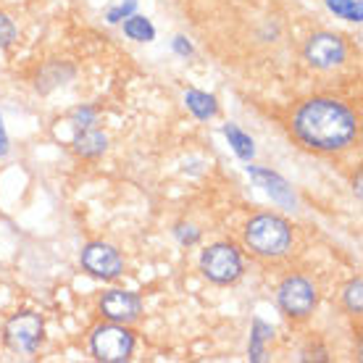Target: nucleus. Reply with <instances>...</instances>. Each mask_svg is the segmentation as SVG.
Returning a JSON list of instances; mask_svg holds the SVG:
<instances>
[{
	"mask_svg": "<svg viewBox=\"0 0 363 363\" xmlns=\"http://www.w3.org/2000/svg\"><path fill=\"white\" fill-rule=\"evenodd\" d=\"M292 135L316 153H340L358 137V118L342 100L311 98L292 113Z\"/></svg>",
	"mask_w": 363,
	"mask_h": 363,
	"instance_id": "1",
	"label": "nucleus"
},
{
	"mask_svg": "<svg viewBox=\"0 0 363 363\" xmlns=\"http://www.w3.org/2000/svg\"><path fill=\"white\" fill-rule=\"evenodd\" d=\"M242 240L261 258H281L292 245V227L279 213H258L245 224Z\"/></svg>",
	"mask_w": 363,
	"mask_h": 363,
	"instance_id": "2",
	"label": "nucleus"
},
{
	"mask_svg": "<svg viewBox=\"0 0 363 363\" xmlns=\"http://www.w3.org/2000/svg\"><path fill=\"white\" fill-rule=\"evenodd\" d=\"M90 350L100 363H127L135 353V332L127 324H100L92 329Z\"/></svg>",
	"mask_w": 363,
	"mask_h": 363,
	"instance_id": "3",
	"label": "nucleus"
},
{
	"mask_svg": "<svg viewBox=\"0 0 363 363\" xmlns=\"http://www.w3.org/2000/svg\"><path fill=\"white\" fill-rule=\"evenodd\" d=\"M200 272L211 284H218V287L235 284L245 272L242 253L237 250L235 242H213L200 255Z\"/></svg>",
	"mask_w": 363,
	"mask_h": 363,
	"instance_id": "4",
	"label": "nucleus"
},
{
	"mask_svg": "<svg viewBox=\"0 0 363 363\" xmlns=\"http://www.w3.org/2000/svg\"><path fill=\"white\" fill-rule=\"evenodd\" d=\"M277 303L284 316L295 318V321H303L308 318L318 306V292L316 284L303 277V274H292L279 284L277 290Z\"/></svg>",
	"mask_w": 363,
	"mask_h": 363,
	"instance_id": "5",
	"label": "nucleus"
},
{
	"mask_svg": "<svg viewBox=\"0 0 363 363\" xmlns=\"http://www.w3.org/2000/svg\"><path fill=\"white\" fill-rule=\"evenodd\" d=\"M43 337H45V321L35 311H18L3 327V340L13 353H35Z\"/></svg>",
	"mask_w": 363,
	"mask_h": 363,
	"instance_id": "6",
	"label": "nucleus"
},
{
	"mask_svg": "<svg viewBox=\"0 0 363 363\" xmlns=\"http://www.w3.org/2000/svg\"><path fill=\"white\" fill-rule=\"evenodd\" d=\"M303 55L313 69H321V72H329V69H337V66L345 64L347 58V45L345 40L335 32H316V35L308 37V43L303 48Z\"/></svg>",
	"mask_w": 363,
	"mask_h": 363,
	"instance_id": "7",
	"label": "nucleus"
},
{
	"mask_svg": "<svg viewBox=\"0 0 363 363\" xmlns=\"http://www.w3.org/2000/svg\"><path fill=\"white\" fill-rule=\"evenodd\" d=\"M79 264H82V269L90 277L103 281L118 279L121 272H124V258L108 242H90V245H84L82 255H79Z\"/></svg>",
	"mask_w": 363,
	"mask_h": 363,
	"instance_id": "8",
	"label": "nucleus"
},
{
	"mask_svg": "<svg viewBox=\"0 0 363 363\" xmlns=\"http://www.w3.org/2000/svg\"><path fill=\"white\" fill-rule=\"evenodd\" d=\"M98 311L103 313L106 321H116V324H132L143 313V298L137 292L129 290H108L103 292L98 303Z\"/></svg>",
	"mask_w": 363,
	"mask_h": 363,
	"instance_id": "9",
	"label": "nucleus"
},
{
	"mask_svg": "<svg viewBox=\"0 0 363 363\" xmlns=\"http://www.w3.org/2000/svg\"><path fill=\"white\" fill-rule=\"evenodd\" d=\"M247 174H250V179H253L258 187H264L266 195H272V200H277L284 208H295V192H292V187L287 184V179H281L277 172L261 169V166H247Z\"/></svg>",
	"mask_w": 363,
	"mask_h": 363,
	"instance_id": "10",
	"label": "nucleus"
},
{
	"mask_svg": "<svg viewBox=\"0 0 363 363\" xmlns=\"http://www.w3.org/2000/svg\"><path fill=\"white\" fill-rule=\"evenodd\" d=\"M108 147V137L98 132V129H82L79 135L74 137V153L82 155V158H100Z\"/></svg>",
	"mask_w": 363,
	"mask_h": 363,
	"instance_id": "11",
	"label": "nucleus"
},
{
	"mask_svg": "<svg viewBox=\"0 0 363 363\" xmlns=\"http://www.w3.org/2000/svg\"><path fill=\"white\" fill-rule=\"evenodd\" d=\"M184 103L187 108L192 111V116L200 118V121H208L218 113V103L213 95L208 92H200V90H187L184 92Z\"/></svg>",
	"mask_w": 363,
	"mask_h": 363,
	"instance_id": "12",
	"label": "nucleus"
},
{
	"mask_svg": "<svg viewBox=\"0 0 363 363\" xmlns=\"http://www.w3.org/2000/svg\"><path fill=\"white\" fill-rule=\"evenodd\" d=\"M274 337V329L261 321V318H253V332H250V347H247V353H250V361H264V345Z\"/></svg>",
	"mask_w": 363,
	"mask_h": 363,
	"instance_id": "13",
	"label": "nucleus"
},
{
	"mask_svg": "<svg viewBox=\"0 0 363 363\" xmlns=\"http://www.w3.org/2000/svg\"><path fill=\"white\" fill-rule=\"evenodd\" d=\"M224 135H227V140H229V145L235 147V153L242 158V161H250L255 155V147H253V140L242 132V129L237 127V124H227L224 127Z\"/></svg>",
	"mask_w": 363,
	"mask_h": 363,
	"instance_id": "14",
	"label": "nucleus"
},
{
	"mask_svg": "<svg viewBox=\"0 0 363 363\" xmlns=\"http://www.w3.org/2000/svg\"><path fill=\"white\" fill-rule=\"evenodd\" d=\"M124 35L129 40H137V43H150V40H155V27L145 16H127V21H124Z\"/></svg>",
	"mask_w": 363,
	"mask_h": 363,
	"instance_id": "15",
	"label": "nucleus"
},
{
	"mask_svg": "<svg viewBox=\"0 0 363 363\" xmlns=\"http://www.w3.org/2000/svg\"><path fill=\"white\" fill-rule=\"evenodd\" d=\"M342 303H345V308L350 313H361L363 311V279L361 277H355L345 284V290H342Z\"/></svg>",
	"mask_w": 363,
	"mask_h": 363,
	"instance_id": "16",
	"label": "nucleus"
},
{
	"mask_svg": "<svg viewBox=\"0 0 363 363\" xmlns=\"http://www.w3.org/2000/svg\"><path fill=\"white\" fill-rule=\"evenodd\" d=\"M327 6H329L332 13L347 18V21H361L363 18L361 0H327Z\"/></svg>",
	"mask_w": 363,
	"mask_h": 363,
	"instance_id": "17",
	"label": "nucleus"
},
{
	"mask_svg": "<svg viewBox=\"0 0 363 363\" xmlns=\"http://www.w3.org/2000/svg\"><path fill=\"white\" fill-rule=\"evenodd\" d=\"M16 35H18L16 24H13L6 13H0V48L13 45V43H16Z\"/></svg>",
	"mask_w": 363,
	"mask_h": 363,
	"instance_id": "18",
	"label": "nucleus"
},
{
	"mask_svg": "<svg viewBox=\"0 0 363 363\" xmlns=\"http://www.w3.org/2000/svg\"><path fill=\"white\" fill-rule=\"evenodd\" d=\"M135 9H137V0H127V3H118L116 9L108 11V21H111V24H116V21H121V18H127Z\"/></svg>",
	"mask_w": 363,
	"mask_h": 363,
	"instance_id": "19",
	"label": "nucleus"
},
{
	"mask_svg": "<svg viewBox=\"0 0 363 363\" xmlns=\"http://www.w3.org/2000/svg\"><path fill=\"white\" fill-rule=\"evenodd\" d=\"M72 121L82 129L92 127V124H95V108H77L72 113Z\"/></svg>",
	"mask_w": 363,
	"mask_h": 363,
	"instance_id": "20",
	"label": "nucleus"
},
{
	"mask_svg": "<svg viewBox=\"0 0 363 363\" xmlns=\"http://www.w3.org/2000/svg\"><path fill=\"white\" fill-rule=\"evenodd\" d=\"M187 229H190V232H184V227L177 229V235H179L182 242H190V245H192V242H198V237H200L198 229H192V227H187Z\"/></svg>",
	"mask_w": 363,
	"mask_h": 363,
	"instance_id": "21",
	"label": "nucleus"
},
{
	"mask_svg": "<svg viewBox=\"0 0 363 363\" xmlns=\"http://www.w3.org/2000/svg\"><path fill=\"white\" fill-rule=\"evenodd\" d=\"M11 145H9V135H6V127H3V118H0V158L9 155Z\"/></svg>",
	"mask_w": 363,
	"mask_h": 363,
	"instance_id": "22",
	"label": "nucleus"
},
{
	"mask_svg": "<svg viewBox=\"0 0 363 363\" xmlns=\"http://www.w3.org/2000/svg\"><path fill=\"white\" fill-rule=\"evenodd\" d=\"M174 48H177V53H182V55H190L192 53V45L184 40V37H177L174 40Z\"/></svg>",
	"mask_w": 363,
	"mask_h": 363,
	"instance_id": "23",
	"label": "nucleus"
},
{
	"mask_svg": "<svg viewBox=\"0 0 363 363\" xmlns=\"http://www.w3.org/2000/svg\"><path fill=\"white\" fill-rule=\"evenodd\" d=\"M355 195H358V198H361V174H358V177H355Z\"/></svg>",
	"mask_w": 363,
	"mask_h": 363,
	"instance_id": "24",
	"label": "nucleus"
}]
</instances>
